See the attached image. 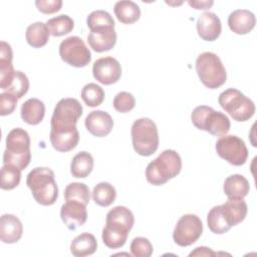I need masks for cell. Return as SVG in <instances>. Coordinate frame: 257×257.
<instances>
[{"instance_id": "41", "label": "cell", "mask_w": 257, "mask_h": 257, "mask_svg": "<svg viewBox=\"0 0 257 257\" xmlns=\"http://www.w3.org/2000/svg\"><path fill=\"white\" fill-rule=\"evenodd\" d=\"M188 3L191 7L195 8V9H199V10L200 9L201 10H206L214 4V2L212 0H210V1H195V0L192 1V0H190V1H188Z\"/></svg>"}, {"instance_id": "2", "label": "cell", "mask_w": 257, "mask_h": 257, "mask_svg": "<svg viewBox=\"0 0 257 257\" xmlns=\"http://www.w3.org/2000/svg\"><path fill=\"white\" fill-rule=\"evenodd\" d=\"M26 185L31 190L34 200L42 206L53 205L58 197V188L54 173L46 167L34 168L26 178Z\"/></svg>"}, {"instance_id": "20", "label": "cell", "mask_w": 257, "mask_h": 257, "mask_svg": "<svg viewBox=\"0 0 257 257\" xmlns=\"http://www.w3.org/2000/svg\"><path fill=\"white\" fill-rule=\"evenodd\" d=\"M255 15L247 9L234 10L228 16L229 28L239 35L249 33L255 27Z\"/></svg>"}, {"instance_id": "4", "label": "cell", "mask_w": 257, "mask_h": 257, "mask_svg": "<svg viewBox=\"0 0 257 257\" xmlns=\"http://www.w3.org/2000/svg\"><path fill=\"white\" fill-rule=\"evenodd\" d=\"M30 160V138L28 133L21 127L11 130L6 137L3 165H10L22 171L29 165Z\"/></svg>"}, {"instance_id": "9", "label": "cell", "mask_w": 257, "mask_h": 257, "mask_svg": "<svg viewBox=\"0 0 257 257\" xmlns=\"http://www.w3.org/2000/svg\"><path fill=\"white\" fill-rule=\"evenodd\" d=\"M221 107L237 121H246L255 113L254 102L236 88H228L222 91L218 97Z\"/></svg>"}, {"instance_id": "8", "label": "cell", "mask_w": 257, "mask_h": 257, "mask_svg": "<svg viewBox=\"0 0 257 257\" xmlns=\"http://www.w3.org/2000/svg\"><path fill=\"white\" fill-rule=\"evenodd\" d=\"M82 111V105L76 98H61L54 107L50 120V132L63 133L77 130L76 123Z\"/></svg>"}, {"instance_id": "35", "label": "cell", "mask_w": 257, "mask_h": 257, "mask_svg": "<svg viewBox=\"0 0 257 257\" xmlns=\"http://www.w3.org/2000/svg\"><path fill=\"white\" fill-rule=\"evenodd\" d=\"M86 25L90 30L95 27H101V26L114 27V20L107 11L95 10L88 14L86 18Z\"/></svg>"}, {"instance_id": "34", "label": "cell", "mask_w": 257, "mask_h": 257, "mask_svg": "<svg viewBox=\"0 0 257 257\" xmlns=\"http://www.w3.org/2000/svg\"><path fill=\"white\" fill-rule=\"evenodd\" d=\"M21 179V171L10 165H3L1 168V189L12 190L16 188Z\"/></svg>"}, {"instance_id": "36", "label": "cell", "mask_w": 257, "mask_h": 257, "mask_svg": "<svg viewBox=\"0 0 257 257\" xmlns=\"http://www.w3.org/2000/svg\"><path fill=\"white\" fill-rule=\"evenodd\" d=\"M112 104L115 110L121 113H125L134 109L136 105V99L131 92L120 91L114 96Z\"/></svg>"}, {"instance_id": "10", "label": "cell", "mask_w": 257, "mask_h": 257, "mask_svg": "<svg viewBox=\"0 0 257 257\" xmlns=\"http://www.w3.org/2000/svg\"><path fill=\"white\" fill-rule=\"evenodd\" d=\"M215 148L218 156L233 166H242L247 161L248 150L244 141L237 136L220 137Z\"/></svg>"}, {"instance_id": "24", "label": "cell", "mask_w": 257, "mask_h": 257, "mask_svg": "<svg viewBox=\"0 0 257 257\" xmlns=\"http://www.w3.org/2000/svg\"><path fill=\"white\" fill-rule=\"evenodd\" d=\"M97 242L95 237L87 232L76 236L70 244V252L75 257H84L96 251Z\"/></svg>"}, {"instance_id": "13", "label": "cell", "mask_w": 257, "mask_h": 257, "mask_svg": "<svg viewBox=\"0 0 257 257\" xmlns=\"http://www.w3.org/2000/svg\"><path fill=\"white\" fill-rule=\"evenodd\" d=\"M92 74L99 83L109 85L120 78L121 66L118 60L112 56L101 57L93 62Z\"/></svg>"}, {"instance_id": "29", "label": "cell", "mask_w": 257, "mask_h": 257, "mask_svg": "<svg viewBox=\"0 0 257 257\" xmlns=\"http://www.w3.org/2000/svg\"><path fill=\"white\" fill-rule=\"evenodd\" d=\"M91 197L96 205L100 207H108L114 202L116 198V191L111 184L101 182L93 188Z\"/></svg>"}, {"instance_id": "33", "label": "cell", "mask_w": 257, "mask_h": 257, "mask_svg": "<svg viewBox=\"0 0 257 257\" xmlns=\"http://www.w3.org/2000/svg\"><path fill=\"white\" fill-rule=\"evenodd\" d=\"M29 89V80L26 74L20 70H16L10 82L4 89L7 92L14 94L17 98L24 96Z\"/></svg>"}, {"instance_id": "40", "label": "cell", "mask_w": 257, "mask_h": 257, "mask_svg": "<svg viewBox=\"0 0 257 257\" xmlns=\"http://www.w3.org/2000/svg\"><path fill=\"white\" fill-rule=\"evenodd\" d=\"M217 253L212 251L208 247H197L194 251H192L189 256H216Z\"/></svg>"}, {"instance_id": "38", "label": "cell", "mask_w": 257, "mask_h": 257, "mask_svg": "<svg viewBox=\"0 0 257 257\" xmlns=\"http://www.w3.org/2000/svg\"><path fill=\"white\" fill-rule=\"evenodd\" d=\"M18 98L7 91H4L0 94V114L2 116L12 113L17 105Z\"/></svg>"}, {"instance_id": "3", "label": "cell", "mask_w": 257, "mask_h": 257, "mask_svg": "<svg viewBox=\"0 0 257 257\" xmlns=\"http://www.w3.org/2000/svg\"><path fill=\"white\" fill-rule=\"evenodd\" d=\"M182 170V159L174 150H165L146 169V179L154 186H162Z\"/></svg>"}, {"instance_id": "37", "label": "cell", "mask_w": 257, "mask_h": 257, "mask_svg": "<svg viewBox=\"0 0 257 257\" xmlns=\"http://www.w3.org/2000/svg\"><path fill=\"white\" fill-rule=\"evenodd\" d=\"M131 253L135 257H150L153 254V245L145 237H137L131 243Z\"/></svg>"}, {"instance_id": "6", "label": "cell", "mask_w": 257, "mask_h": 257, "mask_svg": "<svg viewBox=\"0 0 257 257\" xmlns=\"http://www.w3.org/2000/svg\"><path fill=\"white\" fill-rule=\"evenodd\" d=\"M196 71L201 82L208 88H218L226 82L227 73L220 57L210 51L199 54L196 59Z\"/></svg>"}, {"instance_id": "30", "label": "cell", "mask_w": 257, "mask_h": 257, "mask_svg": "<svg viewBox=\"0 0 257 257\" xmlns=\"http://www.w3.org/2000/svg\"><path fill=\"white\" fill-rule=\"evenodd\" d=\"M46 25L52 36L59 37L72 31L74 27V21L70 16L66 14H61L48 19Z\"/></svg>"}, {"instance_id": "32", "label": "cell", "mask_w": 257, "mask_h": 257, "mask_svg": "<svg viewBox=\"0 0 257 257\" xmlns=\"http://www.w3.org/2000/svg\"><path fill=\"white\" fill-rule=\"evenodd\" d=\"M81 98L87 106L95 107L102 103L104 99V90L96 83L85 84L81 89Z\"/></svg>"}, {"instance_id": "14", "label": "cell", "mask_w": 257, "mask_h": 257, "mask_svg": "<svg viewBox=\"0 0 257 257\" xmlns=\"http://www.w3.org/2000/svg\"><path fill=\"white\" fill-rule=\"evenodd\" d=\"M60 217L67 229L75 230L87 220L86 206L78 201H66L60 208Z\"/></svg>"}, {"instance_id": "23", "label": "cell", "mask_w": 257, "mask_h": 257, "mask_svg": "<svg viewBox=\"0 0 257 257\" xmlns=\"http://www.w3.org/2000/svg\"><path fill=\"white\" fill-rule=\"evenodd\" d=\"M21 118L28 124L35 125L42 121L45 114V105L38 98H29L21 106Z\"/></svg>"}, {"instance_id": "5", "label": "cell", "mask_w": 257, "mask_h": 257, "mask_svg": "<svg viewBox=\"0 0 257 257\" xmlns=\"http://www.w3.org/2000/svg\"><path fill=\"white\" fill-rule=\"evenodd\" d=\"M134 150L137 154L149 157L159 148V133L157 124L149 117L134 121L131 130Z\"/></svg>"}, {"instance_id": "7", "label": "cell", "mask_w": 257, "mask_h": 257, "mask_svg": "<svg viewBox=\"0 0 257 257\" xmlns=\"http://www.w3.org/2000/svg\"><path fill=\"white\" fill-rule=\"evenodd\" d=\"M191 120L198 130L216 137L225 136L231 126L230 119L225 113L207 105L195 107L191 113Z\"/></svg>"}, {"instance_id": "27", "label": "cell", "mask_w": 257, "mask_h": 257, "mask_svg": "<svg viewBox=\"0 0 257 257\" xmlns=\"http://www.w3.org/2000/svg\"><path fill=\"white\" fill-rule=\"evenodd\" d=\"M49 35L50 32L46 23L41 21L30 24L25 32L27 43L34 48H40L44 46L49 40Z\"/></svg>"}, {"instance_id": "11", "label": "cell", "mask_w": 257, "mask_h": 257, "mask_svg": "<svg viewBox=\"0 0 257 257\" xmlns=\"http://www.w3.org/2000/svg\"><path fill=\"white\" fill-rule=\"evenodd\" d=\"M61 59L73 67H84L91 60V53L78 36H69L59 45Z\"/></svg>"}, {"instance_id": "16", "label": "cell", "mask_w": 257, "mask_h": 257, "mask_svg": "<svg viewBox=\"0 0 257 257\" xmlns=\"http://www.w3.org/2000/svg\"><path fill=\"white\" fill-rule=\"evenodd\" d=\"M87 42L95 52L108 51L116 43V32L112 26L95 27L90 30Z\"/></svg>"}, {"instance_id": "17", "label": "cell", "mask_w": 257, "mask_h": 257, "mask_svg": "<svg viewBox=\"0 0 257 257\" xmlns=\"http://www.w3.org/2000/svg\"><path fill=\"white\" fill-rule=\"evenodd\" d=\"M84 124L86 130L92 136L102 138L111 132L113 127V120L110 114L106 111L92 110L85 117Z\"/></svg>"}, {"instance_id": "31", "label": "cell", "mask_w": 257, "mask_h": 257, "mask_svg": "<svg viewBox=\"0 0 257 257\" xmlns=\"http://www.w3.org/2000/svg\"><path fill=\"white\" fill-rule=\"evenodd\" d=\"M65 201H78L85 206L90 200L89 188L83 183H70L64 190Z\"/></svg>"}, {"instance_id": "28", "label": "cell", "mask_w": 257, "mask_h": 257, "mask_svg": "<svg viewBox=\"0 0 257 257\" xmlns=\"http://www.w3.org/2000/svg\"><path fill=\"white\" fill-rule=\"evenodd\" d=\"M93 158L92 156L85 152H79L76 154L70 164V173L74 178H86L93 169Z\"/></svg>"}, {"instance_id": "19", "label": "cell", "mask_w": 257, "mask_h": 257, "mask_svg": "<svg viewBox=\"0 0 257 257\" xmlns=\"http://www.w3.org/2000/svg\"><path fill=\"white\" fill-rule=\"evenodd\" d=\"M23 233L21 221L12 214H4L0 219V239L3 243L13 244L20 240Z\"/></svg>"}, {"instance_id": "39", "label": "cell", "mask_w": 257, "mask_h": 257, "mask_svg": "<svg viewBox=\"0 0 257 257\" xmlns=\"http://www.w3.org/2000/svg\"><path fill=\"white\" fill-rule=\"evenodd\" d=\"M37 9L44 14H52L60 10L62 6L61 0H37L35 1Z\"/></svg>"}, {"instance_id": "26", "label": "cell", "mask_w": 257, "mask_h": 257, "mask_svg": "<svg viewBox=\"0 0 257 257\" xmlns=\"http://www.w3.org/2000/svg\"><path fill=\"white\" fill-rule=\"evenodd\" d=\"M117 20L123 24H133L141 17L140 6L134 1H117L113 7Z\"/></svg>"}, {"instance_id": "12", "label": "cell", "mask_w": 257, "mask_h": 257, "mask_svg": "<svg viewBox=\"0 0 257 257\" xmlns=\"http://www.w3.org/2000/svg\"><path fill=\"white\" fill-rule=\"evenodd\" d=\"M203 233V223L194 214L183 215L177 222L173 232L175 243L181 247H187L195 243Z\"/></svg>"}, {"instance_id": "21", "label": "cell", "mask_w": 257, "mask_h": 257, "mask_svg": "<svg viewBox=\"0 0 257 257\" xmlns=\"http://www.w3.org/2000/svg\"><path fill=\"white\" fill-rule=\"evenodd\" d=\"M223 191L228 199L241 200L248 195L250 191V185L244 176L234 174L225 179Z\"/></svg>"}, {"instance_id": "22", "label": "cell", "mask_w": 257, "mask_h": 257, "mask_svg": "<svg viewBox=\"0 0 257 257\" xmlns=\"http://www.w3.org/2000/svg\"><path fill=\"white\" fill-rule=\"evenodd\" d=\"M12 48L5 41L0 42V87L5 89L15 71L12 64Z\"/></svg>"}, {"instance_id": "25", "label": "cell", "mask_w": 257, "mask_h": 257, "mask_svg": "<svg viewBox=\"0 0 257 257\" xmlns=\"http://www.w3.org/2000/svg\"><path fill=\"white\" fill-rule=\"evenodd\" d=\"M49 140L54 150L60 153H66L73 150L79 141V134L77 130L63 133L49 134Z\"/></svg>"}, {"instance_id": "15", "label": "cell", "mask_w": 257, "mask_h": 257, "mask_svg": "<svg viewBox=\"0 0 257 257\" xmlns=\"http://www.w3.org/2000/svg\"><path fill=\"white\" fill-rule=\"evenodd\" d=\"M131 230L132 228L123 223L105 220V226L102 229L101 235L102 241L110 249L120 248L125 244Z\"/></svg>"}, {"instance_id": "18", "label": "cell", "mask_w": 257, "mask_h": 257, "mask_svg": "<svg viewBox=\"0 0 257 257\" xmlns=\"http://www.w3.org/2000/svg\"><path fill=\"white\" fill-rule=\"evenodd\" d=\"M197 31L203 40H216L222 31L220 18L213 12H204L197 20Z\"/></svg>"}, {"instance_id": "1", "label": "cell", "mask_w": 257, "mask_h": 257, "mask_svg": "<svg viewBox=\"0 0 257 257\" xmlns=\"http://www.w3.org/2000/svg\"><path fill=\"white\" fill-rule=\"evenodd\" d=\"M248 207L243 199H228L224 204L214 206L207 215L209 229L215 234H224L241 223L247 215Z\"/></svg>"}]
</instances>
